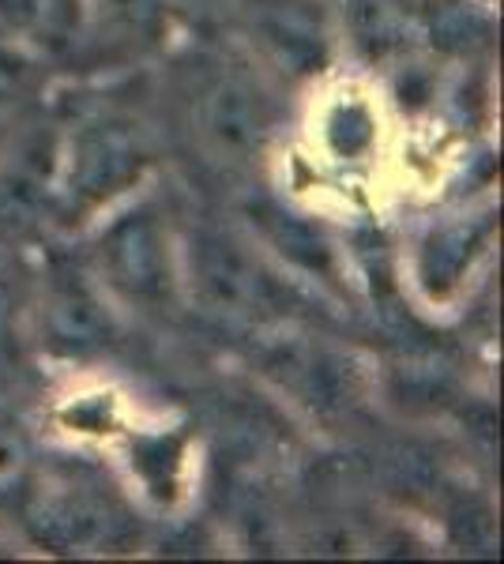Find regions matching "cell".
<instances>
[{
  "label": "cell",
  "mask_w": 504,
  "mask_h": 564,
  "mask_svg": "<svg viewBox=\"0 0 504 564\" xmlns=\"http://www.w3.org/2000/svg\"><path fill=\"white\" fill-rule=\"evenodd\" d=\"M42 332L64 354H90L103 350L114 332V316H109L106 294L90 271H57L45 282V302H42Z\"/></svg>",
  "instance_id": "cell-5"
},
{
  "label": "cell",
  "mask_w": 504,
  "mask_h": 564,
  "mask_svg": "<svg viewBox=\"0 0 504 564\" xmlns=\"http://www.w3.org/2000/svg\"><path fill=\"white\" fill-rule=\"evenodd\" d=\"M0 31L34 57L64 61L87 42V0H0Z\"/></svg>",
  "instance_id": "cell-6"
},
{
  "label": "cell",
  "mask_w": 504,
  "mask_h": 564,
  "mask_svg": "<svg viewBox=\"0 0 504 564\" xmlns=\"http://www.w3.org/2000/svg\"><path fill=\"white\" fill-rule=\"evenodd\" d=\"M192 121L204 148L223 162H249L271 135V102L253 79L237 72H218L200 87L192 102Z\"/></svg>",
  "instance_id": "cell-4"
},
{
  "label": "cell",
  "mask_w": 504,
  "mask_h": 564,
  "mask_svg": "<svg viewBox=\"0 0 504 564\" xmlns=\"http://www.w3.org/2000/svg\"><path fill=\"white\" fill-rule=\"evenodd\" d=\"M151 166L148 135L136 121L117 113L87 117L72 124L53 154L50 199L64 223H95L109 207L125 204L136 185H143Z\"/></svg>",
  "instance_id": "cell-2"
},
{
  "label": "cell",
  "mask_w": 504,
  "mask_h": 564,
  "mask_svg": "<svg viewBox=\"0 0 504 564\" xmlns=\"http://www.w3.org/2000/svg\"><path fill=\"white\" fill-rule=\"evenodd\" d=\"M26 50H20L12 39H8L4 31H0V102H8V98L20 90V79H23V68H20V57Z\"/></svg>",
  "instance_id": "cell-9"
},
{
  "label": "cell",
  "mask_w": 504,
  "mask_h": 564,
  "mask_svg": "<svg viewBox=\"0 0 504 564\" xmlns=\"http://www.w3.org/2000/svg\"><path fill=\"white\" fill-rule=\"evenodd\" d=\"M34 444L12 414L0 411V505H20L34 489Z\"/></svg>",
  "instance_id": "cell-7"
},
{
  "label": "cell",
  "mask_w": 504,
  "mask_h": 564,
  "mask_svg": "<svg viewBox=\"0 0 504 564\" xmlns=\"http://www.w3.org/2000/svg\"><path fill=\"white\" fill-rule=\"evenodd\" d=\"M181 257V294L207 313L230 316L245 324H275L301 313L305 297L301 286L282 268L237 234H223L215 226L178 238Z\"/></svg>",
  "instance_id": "cell-1"
},
{
  "label": "cell",
  "mask_w": 504,
  "mask_h": 564,
  "mask_svg": "<svg viewBox=\"0 0 504 564\" xmlns=\"http://www.w3.org/2000/svg\"><path fill=\"white\" fill-rule=\"evenodd\" d=\"M15 350H20V286L12 263L0 252V372L15 366Z\"/></svg>",
  "instance_id": "cell-8"
},
{
  "label": "cell",
  "mask_w": 504,
  "mask_h": 564,
  "mask_svg": "<svg viewBox=\"0 0 504 564\" xmlns=\"http://www.w3.org/2000/svg\"><path fill=\"white\" fill-rule=\"evenodd\" d=\"M90 279L106 297L132 308H162L181 294L178 234L159 207L117 204L95 218L90 238Z\"/></svg>",
  "instance_id": "cell-3"
}]
</instances>
